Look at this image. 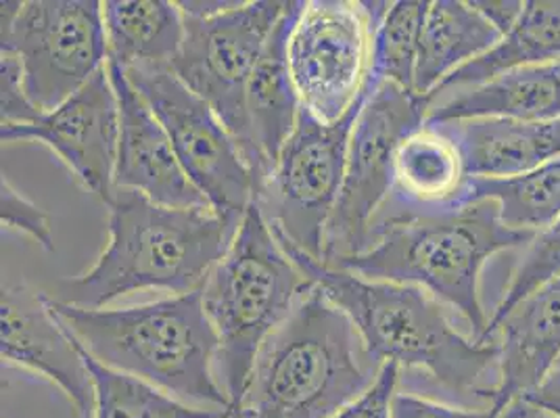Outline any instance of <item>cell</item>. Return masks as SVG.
<instances>
[{
	"label": "cell",
	"mask_w": 560,
	"mask_h": 418,
	"mask_svg": "<svg viewBox=\"0 0 560 418\" xmlns=\"http://www.w3.org/2000/svg\"><path fill=\"white\" fill-rule=\"evenodd\" d=\"M272 234L305 277L350 316L374 358L397 364L399 392L419 394L424 383L456 399L490 402L486 379L493 372L498 376V344H479L460 333L450 307L420 287L330 268L287 236Z\"/></svg>",
	"instance_id": "cell-1"
},
{
	"label": "cell",
	"mask_w": 560,
	"mask_h": 418,
	"mask_svg": "<svg viewBox=\"0 0 560 418\" xmlns=\"http://www.w3.org/2000/svg\"><path fill=\"white\" fill-rule=\"evenodd\" d=\"M47 303L101 364L142 379L190 406L231 415V399L215 376L218 335L201 289L124 307H80L48 293Z\"/></svg>",
	"instance_id": "cell-2"
},
{
	"label": "cell",
	"mask_w": 560,
	"mask_h": 418,
	"mask_svg": "<svg viewBox=\"0 0 560 418\" xmlns=\"http://www.w3.org/2000/svg\"><path fill=\"white\" fill-rule=\"evenodd\" d=\"M383 367L350 316L312 285L259 349L249 390L229 418H332L373 387Z\"/></svg>",
	"instance_id": "cell-3"
},
{
	"label": "cell",
	"mask_w": 560,
	"mask_h": 418,
	"mask_svg": "<svg viewBox=\"0 0 560 418\" xmlns=\"http://www.w3.org/2000/svg\"><path fill=\"white\" fill-rule=\"evenodd\" d=\"M536 234L509 229L500 220L498 204L475 201L394 218L374 229L362 254L330 268L420 287L458 312L470 326L472 339L481 344L490 323L479 291L483 266L500 252L529 245Z\"/></svg>",
	"instance_id": "cell-4"
},
{
	"label": "cell",
	"mask_w": 560,
	"mask_h": 418,
	"mask_svg": "<svg viewBox=\"0 0 560 418\" xmlns=\"http://www.w3.org/2000/svg\"><path fill=\"white\" fill-rule=\"evenodd\" d=\"M109 243L93 268L59 282V302L105 307L140 291H199L226 254L231 236L211 208H167L130 188H116Z\"/></svg>",
	"instance_id": "cell-5"
},
{
	"label": "cell",
	"mask_w": 560,
	"mask_h": 418,
	"mask_svg": "<svg viewBox=\"0 0 560 418\" xmlns=\"http://www.w3.org/2000/svg\"><path fill=\"white\" fill-rule=\"evenodd\" d=\"M314 282L284 254L256 201L201 287L218 335L215 376L234 415L249 390L257 353Z\"/></svg>",
	"instance_id": "cell-6"
},
{
	"label": "cell",
	"mask_w": 560,
	"mask_h": 418,
	"mask_svg": "<svg viewBox=\"0 0 560 418\" xmlns=\"http://www.w3.org/2000/svg\"><path fill=\"white\" fill-rule=\"evenodd\" d=\"M392 2L304 0L287 40L302 107L337 124L371 93L376 27Z\"/></svg>",
	"instance_id": "cell-7"
},
{
	"label": "cell",
	"mask_w": 560,
	"mask_h": 418,
	"mask_svg": "<svg viewBox=\"0 0 560 418\" xmlns=\"http://www.w3.org/2000/svg\"><path fill=\"white\" fill-rule=\"evenodd\" d=\"M124 71L162 121L188 181L206 197L233 241L256 199V178L231 132L170 66H135Z\"/></svg>",
	"instance_id": "cell-8"
},
{
	"label": "cell",
	"mask_w": 560,
	"mask_h": 418,
	"mask_svg": "<svg viewBox=\"0 0 560 418\" xmlns=\"http://www.w3.org/2000/svg\"><path fill=\"white\" fill-rule=\"evenodd\" d=\"M371 93L337 124H325L302 107L279 160L257 186L254 201L268 227L320 262L346 176L351 132Z\"/></svg>",
	"instance_id": "cell-9"
},
{
	"label": "cell",
	"mask_w": 560,
	"mask_h": 418,
	"mask_svg": "<svg viewBox=\"0 0 560 418\" xmlns=\"http://www.w3.org/2000/svg\"><path fill=\"white\" fill-rule=\"evenodd\" d=\"M289 2H234L231 9L192 18L185 15V43L170 63L172 71L199 94L238 144L247 165L254 162L247 116V89L264 47Z\"/></svg>",
	"instance_id": "cell-10"
},
{
	"label": "cell",
	"mask_w": 560,
	"mask_h": 418,
	"mask_svg": "<svg viewBox=\"0 0 560 418\" xmlns=\"http://www.w3.org/2000/svg\"><path fill=\"white\" fill-rule=\"evenodd\" d=\"M429 107L427 96L394 82H376L351 132L343 185L325 234V266H337L369 247L374 216L394 186L397 147L427 121Z\"/></svg>",
	"instance_id": "cell-11"
},
{
	"label": "cell",
	"mask_w": 560,
	"mask_h": 418,
	"mask_svg": "<svg viewBox=\"0 0 560 418\" xmlns=\"http://www.w3.org/2000/svg\"><path fill=\"white\" fill-rule=\"evenodd\" d=\"M0 50L20 59L30 101L52 112L107 66L103 2L27 0L2 27Z\"/></svg>",
	"instance_id": "cell-12"
},
{
	"label": "cell",
	"mask_w": 560,
	"mask_h": 418,
	"mask_svg": "<svg viewBox=\"0 0 560 418\" xmlns=\"http://www.w3.org/2000/svg\"><path fill=\"white\" fill-rule=\"evenodd\" d=\"M2 142H43L71 174L107 204L116 190L119 107L107 66L57 109L32 124L0 128Z\"/></svg>",
	"instance_id": "cell-13"
},
{
	"label": "cell",
	"mask_w": 560,
	"mask_h": 418,
	"mask_svg": "<svg viewBox=\"0 0 560 418\" xmlns=\"http://www.w3.org/2000/svg\"><path fill=\"white\" fill-rule=\"evenodd\" d=\"M2 364L36 372L70 399L75 415L93 418L94 385L78 341L50 312L47 293L25 285L2 291Z\"/></svg>",
	"instance_id": "cell-14"
},
{
	"label": "cell",
	"mask_w": 560,
	"mask_h": 418,
	"mask_svg": "<svg viewBox=\"0 0 560 418\" xmlns=\"http://www.w3.org/2000/svg\"><path fill=\"white\" fill-rule=\"evenodd\" d=\"M119 107L116 188H130L167 208H210L188 181L162 121L132 86L126 71L107 61Z\"/></svg>",
	"instance_id": "cell-15"
},
{
	"label": "cell",
	"mask_w": 560,
	"mask_h": 418,
	"mask_svg": "<svg viewBox=\"0 0 560 418\" xmlns=\"http://www.w3.org/2000/svg\"><path fill=\"white\" fill-rule=\"evenodd\" d=\"M495 333H500L498 381L490 392L488 418L502 417L559 367L560 279L546 282L514 305Z\"/></svg>",
	"instance_id": "cell-16"
},
{
	"label": "cell",
	"mask_w": 560,
	"mask_h": 418,
	"mask_svg": "<svg viewBox=\"0 0 560 418\" xmlns=\"http://www.w3.org/2000/svg\"><path fill=\"white\" fill-rule=\"evenodd\" d=\"M468 181L454 137L444 124L424 121L397 147L394 186L385 206L374 216L371 233L401 216L467 206Z\"/></svg>",
	"instance_id": "cell-17"
},
{
	"label": "cell",
	"mask_w": 560,
	"mask_h": 418,
	"mask_svg": "<svg viewBox=\"0 0 560 418\" xmlns=\"http://www.w3.org/2000/svg\"><path fill=\"white\" fill-rule=\"evenodd\" d=\"M302 2L304 0H291L287 4V11L272 30L247 89V116L254 147L252 172L256 178V190L279 160L284 142L298 126L302 109L287 61V40Z\"/></svg>",
	"instance_id": "cell-18"
},
{
	"label": "cell",
	"mask_w": 560,
	"mask_h": 418,
	"mask_svg": "<svg viewBox=\"0 0 560 418\" xmlns=\"http://www.w3.org/2000/svg\"><path fill=\"white\" fill-rule=\"evenodd\" d=\"M442 124L463 153L468 178H513L560 158V119L479 117Z\"/></svg>",
	"instance_id": "cell-19"
},
{
	"label": "cell",
	"mask_w": 560,
	"mask_h": 418,
	"mask_svg": "<svg viewBox=\"0 0 560 418\" xmlns=\"http://www.w3.org/2000/svg\"><path fill=\"white\" fill-rule=\"evenodd\" d=\"M479 117L560 119V61L509 71L481 86L433 98L427 121L442 124Z\"/></svg>",
	"instance_id": "cell-20"
},
{
	"label": "cell",
	"mask_w": 560,
	"mask_h": 418,
	"mask_svg": "<svg viewBox=\"0 0 560 418\" xmlns=\"http://www.w3.org/2000/svg\"><path fill=\"white\" fill-rule=\"evenodd\" d=\"M500 40L502 34L470 2H429L420 34L415 93L429 98L447 76L479 59Z\"/></svg>",
	"instance_id": "cell-21"
},
{
	"label": "cell",
	"mask_w": 560,
	"mask_h": 418,
	"mask_svg": "<svg viewBox=\"0 0 560 418\" xmlns=\"http://www.w3.org/2000/svg\"><path fill=\"white\" fill-rule=\"evenodd\" d=\"M107 61L121 70L170 66L185 43V13L167 0L103 2Z\"/></svg>",
	"instance_id": "cell-22"
},
{
	"label": "cell",
	"mask_w": 560,
	"mask_h": 418,
	"mask_svg": "<svg viewBox=\"0 0 560 418\" xmlns=\"http://www.w3.org/2000/svg\"><path fill=\"white\" fill-rule=\"evenodd\" d=\"M555 61H560V0H532L525 2L521 20L495 47L447 76L429 94V101L447 93L481 86L509 71Z\"/></svg>",
	"instance_id": "cell-23"
},
{
	"label": "cell",
	"mask_w": 560,
	"mask_h": 418,
	"mask_svg": "<svg viewBox=\"0 0 560 418\" xmlns=\"http://www.w3.org/2000/svg\"><path fill=\"white\" fill-rule=\"evenodd\" d=\"M493 201L514 231L539 233L560 218V158L513 178H470L467 204Z\"/></svg>",
	"instance_id": "cell-24"
},
{
	"label": "cell",
	"mask_w": 560,
	"mask_h": 418,
	"mask_svg": "<svg viewBox=\"0 0 560 418\" xmlns=\"http://www.w3.org/2000/svg\"><path fill=\"white\" fill-rule=\"evenodd\" d=\"M78 348L93 379V418H224L229 415L185 404L142 379L101 364L80 341Z\"/></svg>",
	"instance_id": "cell-25"
},
{
	"label": "cell",
	"mask_w": 560,
	"mask_h": 418,
	"mask_svg": "<svg viewBox=\"0 0 560 418\" xmlns=\"http://www.w3.org/2000/svg\"><path fill=\"white\" fill-rule=\"evenodd\" d=\"M429 2L399 0L392 2L383 22L376 27L373 48V78L394 82L415 93L420 34Z\"/></svg>",
	"instance_id": "cell-26"
},
{
	"label": "cell",
	"mask_w": 560,
	"mask_h": 418,
	"mask_svg": "<svg viewBox=\"0 0 560 418\" xmlns=\"http://www.w3.org/2000/svg\"><path fill=\"white\" fill-rule=\"evenodd\" d=\"M555 279H560V218L548 229L539 231L536 239L527 245V252L521 257L502 302L498 303L490 316L481 344L493 341L495 328L513 312L514 305H518L527 295Z\"/></svg>",
	"instance_id": "cell-27"
},
{
	"label": "cell",
	"mask_w": 560,
	"mask_h": 418,
	"mask_svg": "<svg viewBox=\"0 0 560 418\" xmlns=\"http://www.w3.org/2000/svg\"><path fill=\"white\" fill-rule=\"evenodd\" d=\"M0 220L4 229H15L20 233L32 236L47 252H52V229L47 211L30 201L24 193H20L7 178H2V201H0Z\"/></svg>",
	"instance_id": "cell-28"
},
{
	"label": "cell",
	"mask_w": 560,
	"mask_h": 418,
	"mask_svg": "<svg viewBox=\"0 0 560 418\" xmlns=\"http://www.w3.org/2000/svg\"><path fill=\"white\" fill-rule=\"evenodd\" d=\"M0 124L15 126V124H32L45 112H40L25 93L24 70L15 55L2 53L0 61Z\"/></svg>",
	"instance_id": "cell-29"
},
{
	"label": "cell",
	"mask_w": 560,
	"mask_h": 418,
	"mask_svg": "<svg viewBox=\"0 0 560 418\" xmlns=\"http://www.w3.org/2000/svg\"><path fill=\"white\" fill-rule=\"evenodd\" d=\"M399 369L394 362H385L373 387L360 395L350 406L339 410L332 418H392V399L397 392Z\"/></svg>",
	"instance_id": "cell-30"
},
{
	"label": "cell",
	"mask_w": 560,
	"mask_h": 418,
	"mask_svg": "<svg viewBox=\"0 0 560 418\" xmlns=\"http://www.w3.org/2000/svg\"><path fill=\"white\" fill-rule=\"evenodd\" d=\"M392 418H488V410L458 408L427 395L397 390L392 399Z\"/></svg>",
	"instance_id": "cell-31"
},
{
	"label": "cell",
	"mask_w": 560,
	"mask_h": 418,
	"mask_svg": "<svg viewBox=\"0 0 560 418\" xmlns=\"http://www.w3.org/2000/svg\"><path fill=\"white\" fill-rule=\"evenodd\" d=\"M537 415L560 418V364L537 390L521 397L500 418H536Z\"/></svg>",
	"instance_id": "cell-32"
},
{
	"label": "cell",
	"mask_w": 560,
	"mask_h": 418,
	"mask_svg": "<svg viewBox=\"0 0 560 418\" xmlns=\"http://www.w3.org/2000/svg\"><path fill=\"white\" fill-rule=\"evenodd\" d=\"M488 22H490L500 34L502 38L513 30L516 22L523 15L525 2L521 0H500V2H488V0H475L470 2Z\"/></svg>",
	"instance_id": "cell-33"
},
{
	"label": "cell",
	"mask_w": 560,
	"mask_h": 418,
	"mask_svg": "<svg viewBox=\"0 0 560 418\" xmlns=\"http://www.w3.org/2000/svg\"><path fill=\"white\" fill-rule=\"evenodd\" d=\"M224 418H229V415H226V417H224Z\"/></svg>",
	"instance_id": "cell-34"
}]
</instances>
